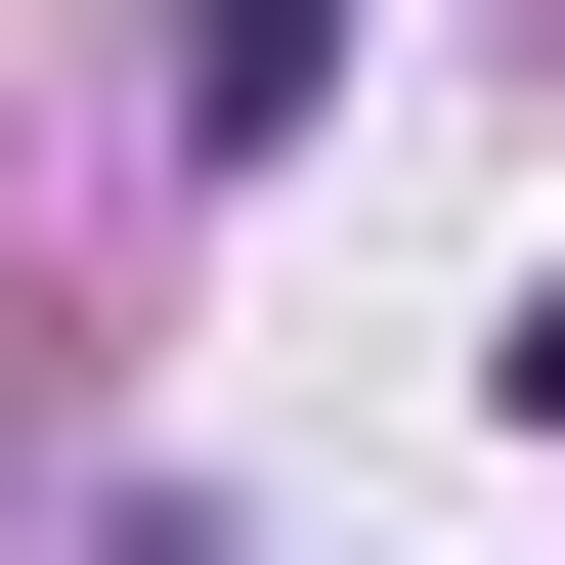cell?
I'll return each instance as SVG.
<instances>
[{
    "label": "cell",
    "instance_id": "6da1fadb",
    "mask_svg": "<svg viewBox=\"0 0 565 565\" xmlns=\"http://www.w3.org/2000/svg\"><path fill=\"white\" fill-rule=\"evenodd\" d=\"M522 435H565V305H522Z\"/></svg>",
    "mask_w": 565,
    "mask_h": 565
}]
</instances>
